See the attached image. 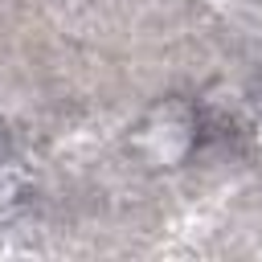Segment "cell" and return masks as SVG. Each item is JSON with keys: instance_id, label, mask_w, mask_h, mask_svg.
<instances>
[{"instance_id": "obj_1", "label": "cell", "mask_w": 262, "mask_h": 262, "mask_svg": "<svg viewBox=\"0 0 262 262\" xmlns=\"http://www.w3.org/2000/svg\"><path fill=\"white\" fill-rule=\"evenodd\" d=\"M196 143V115L184 102H160L135 127V151H143L156 168H176Z\"/></svg>"}]
</instances>
